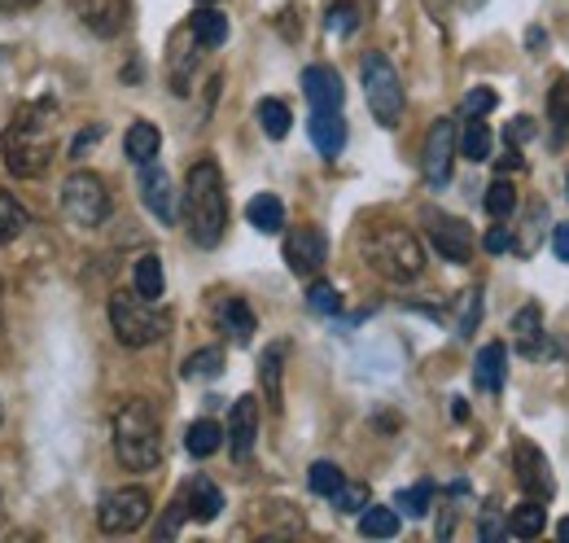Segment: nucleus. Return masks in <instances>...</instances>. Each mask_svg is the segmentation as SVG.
Segmentation results:
<instances>
[{"label":"nucleus","mask_w":569,"mask_h":543,"mask_svg":"<svg viewBox=\"0 0 569 543\" xmlns=\"http://www.w3.org/2000/svg\"><path fill=\"white\" fill-rule=\"evenodd\" d=\"M360 27V10L351 5V0H338V5H329V32L334 36H351Z\"/></svg>","instance_id":"nucleus-42"},{"label":"nucleus","mask_w":569,"mask_h":543,"mask_svg":"<svg viewBox=\"0 0 569 543\" xmlns=\"http://www.w3.org/2000/svg\"><path fill=\"white\" fill-rule=\"evenodd\" d=\"M149 512H154V499L145 486H119V491L101 495L97 526H101V534H132L149 521Z\"/></svg>","instance_id":"nucleus-8"},{"label":"nucleus","mask_w":569,"mask_h":543,"mask_svg":"<svg viewBox=\"0 0 569 543\" xmlns=\"http://www.w3.org/2000/svg\"><path fill=\"white\" fill-rule=\"evenodd\" d=\"M180 210L189 224L193 245L215 250L223 241L228 228V193H223V171L215 158H197L184 176V193H180Z\"/></svg>","instance_id":"nucleus-1"},{"label":"nucleus","mask_w":569,"mask_h":543,"mask_svg":"<svg viewBox=\"0 0 569 543\" xmlns=\"http://www.w3.org/2000/svg\"><path fill=\"white\" fill-rule=\"evenodd\" d=\"M197 5H219V0H197Z\"/></svg>","instance_id":"nucleus-54"},{"label":"nucleus","mask_w":569,"mask_h":543,"mask_svg":"<svg viewBox=\"0 0 569 543\" xmlns=\"http://www.w3.org/2000/svg\"><path fill=\"white\" fill-rule=\"evenodd\" d=\"M451 162H456V123L451 119H434L425 149H421V176L429 189H443L451 180Z\"/></svg>","instance_id":"nucleus-11"},{"label":"nucleus","mask_w":569,"mask_h":543,"mask_svg":"<svg viewBox=\"0 0 569 543\" xmlns=\"http://www.w3.org/2000/svg\"><path fill=\"white\" fill-rule=\"evenodd\" d=\"M504 377H508V347H504V342H486V347L477 351V360H473V382H477V390L499 395V390H504Z\"/></svg>","instance_id":"nucleus-19"},{"label":"nucleus","mask_w":569,"mask_h":543,"mask_svg":"<svg viewBox=\"0 0 569 543\" xmlns=\"http://www.w3.org/2000/svg\"><path fill=\"white\" fill-rule=\"evenodd\" d=\"M245 219L258 228V232H280L284 228V202L276 193H254L250 206H245Z\"/></svg>","instance_id":"nucleus-28"},{"label":"nucleus","mask_w":569,"mask_h":543,"mask_svg":"<svg viewBox=\"0 0 569 543\" xmlns=\"http://www.w3.org/2000/svg\"><path fill=\"white\" fill-rule=\"evenodd\" d=\"M512 334H517V347H521V355H530V360H538V355H547V334H543V312L534 307V303H525L517 316H512Z\"/></svg>","instance_id":"nucleus-22"},{"label":"nucleus","mask_w":569,"mask_h":543,"mask_svg":"<svg viewBox=\"0 0 569 543\" xmlns=\"http://www.w3.org/2000/svg\"><path fill=\"white\" fill-rule=\"evenodd\" d=\"M189 32H193V40H197L202 49H219V45H228V19H223L215 5H197L193 19H189Z\"/></svg>","instance_id":"nucleus-24"},{"label":"nucleus","mask_w":569,"mask_h":543,"mask_svg":"<svg viewBox=\"0 0 569 543\" xmlns=\"http://www.w3.org/2000/svg\"><path fill=\"white\" fill-rule=\"evenodd\" d=\"M364 258L377 277L395 281V286H408L425 272V245L412 228L403 224H386V228H373L364 237Z\"/></svg>","instance_id":"nucleus-4"},{"label":"nucleus","mask_w":569,"mask_h":543,"mask_svg":"<svg viewBox=\"0 0 569 543\" xmlns=\"http://www.w3.org/2000/svg\"><path fill=\"white\" fill-rule=\"evenodd\" d=\"M495 88H473L469 97H464V119H486L491 110H495Z\"/></svg>","instance_id":"nucleus-43"},{"label":"nucleus","mask_w":569,"mask_h":543,"mask_svg":"<svg viewBox=\"0 0 569 543\" xmlns=\"http://www.w3.org/2000/svg\"><path fill=\"white\" fill-rule=\"evenodd\" d=\"M429 499H434V486H429V482H416V486H408V491L395 495V508H403L408 517H425V512H429Z\"/></svg>","instance_id":"nucleus-38"},{"label":"nucleus","mask_w":569,"mask_h":543,"mask_svg":"<svg viewBox=\"0 0 569 543\" xmlns=\"http://www.w3.org/2000/svg\"><path fill=\"white\" fill-rule=\"evenodd\" d=\"M106 316H110L114 338H119L123 347H132V351L154 347V342H162V334H167V316H162L149 299H141V294H123V290L110 294Z\"/></svg>","instance_id":"nucleus-5"},{"label":"nucleus","mask_w":569,"mask_h":543,"mask_svg":"<svg viewBox=\"0 0 569 543\" xmlns=\"http://www.w3.org/2000/svg\"><path fill=\"white\" fill-rule=\"evenodd\" d=\"M303 97H307L312 110H342V101H347L342 75L334 67H307L303 71Z\"/></svg>","instance_id":"nucleus-16"},{"label":"nucleus","mask_w":569,"mask_h":543,"mask_svg":"<svg viewBox=\"0 0 569 543\" xmlns=\"http://www.w3.org/2000/svg\"><path fill=\"white\" fill-rule=\"evenodd\" d=\"M325 258H329V241H325V232L316 224H299V228L284 232V263H290L294 277L312 281L325 267Z\"/></svg>","instance_id":"nucleus-9"},{"label":"nucleus","mask_w":569,"mask_h":543,"mask_svg":"<svg viewBox=\"0 0 569 543\" xmlns=\"http://www.w3.org/2000/svg\"><path fill=\"white\" fill-rule=\"evenodd\" d=\"M219 329H223L237 347H245V342L254 338L258 321H254V312H250L245 299H223V303H219Z\"/></svg>","instance_id":"nucleus-23"},{"label":"nucleus","mask_w":569,"mask_h":543,"mask_svg":"<svg viewBox=\"0 0 569 543\" xmlns=\"http://www.w3.org/2000/svg\"><path fill=\"white\" fill-rule=\"evenodd\" d=\"M223 438H228L232 460H250V456H254V443H258V399H254V395H241V399L232 403V417H228Z\"/></svg>","instance_id":"nucleus-15"},{"label":"nucleus","mask_w":569,"mask_h":543,"mask_svg":"<svg viewBox=\"0 0 569 543\" xmlns=\"http://www.w3.org/2000/svg\"><path fill=\"white\" fill-rule=\"evenodd\" d=\"M180 499H184V512H189L193 521H215V517L223 512V491H219L210 478H193V482L180 491Z\"/></svg>","instance_id":"nucleus-20"},{"label":"nucleus","mask_w":569,"mask_h":543,"mask_svg":"<svg viewBox=\"0 0 569 543\" xmlns=\"http://www.w3.org/2000/svg\"><path fill=\"white\" fill-rule=\"evenodd\" d=\"M27 228H32V210H27L10 189H0V245L19 241Z\"/></svg>","instance_id":"nucleus-26"},{"label":"nucleus","mask_w":569,"mask_h":543,"mask_svg":"<svg viewBox=\"0 0 569 543\" xmlns=\"http://www.w3.org/2000/svg\"><path fill=\"white\" fill-rule=\"evenodd\" d=\"M0 329H5V286H0Z\"/></svg>","instance_id":"nucleus-52"},{"label":"nucleus","mask_w":569,"mask_h":543,"mask_svg":"<svg viewBox=\"0 0 569 543\" xmlns=\"http://www.w3.org/2000/svg\"><path fill=\"white\" fill-rule=\"evenodd\" d=\"M425 228H429V241L434 250L447 258V263H469L473 258V228L456 215H443V210H425Z\"/></svg>","instance_id":"nucleus-13"},{"label":"nucleus","mask_w":569,"mask_h":543,"mask_svg":"<svg viewBox=\"0 0 569 543\" xmlns=\"http://www.w3.org/2000/svg\"><path fill=\"white\" fill-rule=\"evenodd\" d=\"M543 530H547V508H543V499H525V504H517V508L508 512V534L534 539V534H543Z\"/></svg>","instance_id":"nucleus-29"},{"label":"nucleus","mask_w":569,"mask_h":543,"mask_svg":"<svg viewBox=\"0 0 569 543\" xmlns=\"http://www.w3.org/2000/svg\"><path fill=\"white\" fill-rule=\"evenodd\" d=\"M307 132H312V145L325 158H338L347 149V119H342V110H312Z\"/></svg>","instance_id":"nucleus-17"},{"label":"nucleus","mask_w":569,"mask_h":543,"mask_svg":"<svg viewBox=\"0 0 569 543\" xmlns=\"http://www.w3.org/2000/svg\"><path fill=\"white\" fill-rule=\"evenodd\" d=\"M517 167H525V158H521V154H517V149L508 145V154L499 158V171H517Z\"/></svg>","instance_id":"nucleus-50"},{"label":"nucleus","mask_w":569,"mask_h":543,"mask_svg":"<svg viewBox=\"0 0 569 543\" xmlns=\"http://www.w3.org/2000/svg\"><path fill=\"white\" fill-rule=\"evenodd\" d=\"M477 534H482L486 543H495V539H504V534H508V521H499L495 512H482V521H477Z\"/></svg>","instance_id":"nucleus-47"},{"label":"nucleus","mask_w":569,"mask_h":543,"mask_svg":"<svg viewBox=\"0 0 569 543\" xmlns=\"http://www.w3.org/2000/svg\"><path fill=\"white\" fill-rule=\"evenodd\" d=\"M504 141H508L512 149H521L525 141H534V119H525V114H521V119H512V123L504 128Z\"/></svg>","instance_id":"nucleus-44"},{"label":"nucleus","mask_w":569,"mask_h":543,"mask_svg":"<svg viewBox=\"0 0 569 543\" xmlns=\"http://www.w3.org/2000/svg\"><path fill=\"white\" fill-rule=\"evenodd\" d=\"M141 202L158 224H175L180 219V193L167 176V167H158V158L141 162Z\"/></svg>","instance_id":"nucleus-12"},{"label":"nucleus","mask_w":569,"mask_h":543,"mask_svg":"<svg viewBox=\"0 0 569 543\" xmlns=\"http://www.w3.org/2000/svg\"><path fill=\"white\" fill-rule=\"evenodd\" d=\"M360 534L368 539H395L399 534V508H386V504H373L360 512Z\"/></svg>","instance_id":"nucleus-34"},{"label":"nucleus","mask_w":569,"mask_h":543,"mask_svg":"<svg viewBox=\"0 0 569 543\" xmlns=\"http://www.w3.org/2000/svg\"><path fill=\"white\" fill-rule=\"evenodd\" d=\"M342 482H347V473H342L334 460H316V464H312V473H307V486H312V495H325V499H329V495H334Z\"/></svg>","instance_id":"nucleus-37"},{"label":"nucleus","mask_w":569,"mask_h":543,"mask_svg":"<svg viewBox=\"0 0 569 543\" xmlns=\"http://www.w3.org/2000/svg\"><path fill=\"white\" fill-rule=\"evenodd\" d=\"M360 80H364V101H368L373 119H377L382 128H399L408 97H403V80H399V71H395V62H390L386 53H364Z\"/></svg>","instance_id":"nucleus-6"},{"label":"nucleus","mask_w":569,"mask_h":543,"mask_svg":"<svg viewBox=\"0 0 569 543\" xmlns=\"http://www.w3.org/2000/svg\"><path fill=\"white\" fill-rule=\"evenodd\" d=\"M547 145L552 149L569 145V75H556L547 88Z\"/></svg>","instance_id":"nucleus-18"},{"label":"nucleus","mask_w":569,"mask_h":543,"mask_svg":"<svg viewBox=\"0 0 569 543\" xmlns=\"http://www.w3.org/2000/svg\"><path fill=\"white\" fill-rule=\"evenodd\" d=\"M193 49H202L193 36H189V27L171 40V58H167V71H171V88H175V97H189V84H193V67H197V53Z\"/></svg>","instance_id":"nucleus-21"},{"label":"nucleus","mask_w":569,"mask_h":543,"mask_svg":"<svg viewBox=\"0 0 569 543\" xmlns=\"http://www.w3.org/2000/svg\"><path fill=\"white\" fill-rule=\"evenodd\" d=\"M53 149H58V136H53V123L40 114V110H19L14 123L0 136V158H5V171L19 176V180H36L49 171L53 162Z\"/></svg>","instance_id":"nucleus-2"},{"label":"nucleus","mask_w":569,"mask_h":543,"mask_svg":"<svg viewBox=\"0 0 569 543\" xmlns=\"http://www.w3.org/2000/svg\"><path fill=\"white\" fill-rule=\"evenodd\" d=\"M189 512H184V499L175 495L171 499V508H167V517H162V526H158V539H175V530H180V521H184Z\"/></svg>","instance_id":"nucleus-45"},{"label":"nucleus","mask_w":569,"mask_h":543,"mask_svg":"<svg viewBox=\"0 0 569 543\" xmlns=\"http://www.w3.org/2000/svg\"><path fill=\"white\" fill-rule=\"evenodd\" d=\"M184 447H189V456H193V460L215 456V451L223 447V425H215V421H193V425H189V434H184Z\"/></svg>","instance_id":"nucleus-33"},{"label":"nucleus","mask_w":569,"mask_h":543,"mask_svg":"<svg viewBox=\"0 0 569 543\" xmlns=\"http://www.w3.org/2000/svg\"><path fill=\"white\" fill-rule=\"evenodd\" d=\"M504 250H512V232L508 228H491L486 232V254H504Z\"/></svg>","instance_id":"nucleus-48"},{"label":"nucleus","mask_w":569,"mask_h":543,"mask_svg":"<svg viewBox=\"0 0 569 543\" xmlns=\"http://www.w3.org/2000/svg\"><path fill=\"white\" fill-rule=\"evenodd\" d=\"M123 149H128V158L141 167V162H149V158H158V149H162V132L154 128V123H145V119H136L132 128H128V136H123Z\"/></svg>","instance_id":"nucleus-27"},{"label":"nucleus","mask_w":569,"mask_h":543,"mask_svg":"<svg viewBox=\"0 0 569 543\" xmlns=\"http://www.w3.org/2000/svg\"><path fill=\"white\" fill-rule=\"evenodd\" d=\"M512 469H517V486L530 495V499H552L556 495V478H552V464L547 456L538 451V443L530 438H517L512 443Z\"/></svg>","instance_id":"nucleus-10"},{"label":"nucleus","mask_w":569,"mask_h":543,"mask_svg":"<svg viewBox=\"0 0 569 543\" xmlns=\"http://www.w3.org/2000/svg\"><path fill=\"white\" fill-rule=\"evenodd\" d=\"M62 210L75 228H101L110 219V193L97 171H71L62 180Z\"/></svg>","instance_id":"nucleus-7"},{"label":"nucleus","mask_w":569,"mask_h":543,"mask_svg":"<svg viewBox=\"0 0 569 543\" xmlns=\"http://www.w3.org/2000/svg\"><path fill=\"white\" fill-rule=\"evenodd\" d=\"M477 321H482V290H469V294L460 299V325H456V334H460V338H473V334H477Z\"/></svg>","instance_id":"nucleus-41"},{"label":"nucleus","mask_w":569,"mask_h":543,"mask_svg":"<svg viewBox=\"0 0 569 543\" xmlns=\"http://www.w3.org/2000/svg\"><path fill=\"white\" fill-rule=\"evenodd\" d=\"M71 10L101 40H114L128 27V0H71Z\"/></svg>","instance_id":"nucleus-14"},{"label":"nucleus","mask_w":569,"mask_h":543,"mask_svg":"<svg viewBox=\"0 0 569 543\" xmlns=\"http://www.w3.org/2000/svg\"><path fill=\"white\" fill-rule=\"evenodd\" d=\"M556 534H560V539H569V517H565V521L556 526Z\"/></svg>","instance_id":"nucleus-53"},{"label":"nucleus","mask_w":569,"mask_h":543,"mask_svg":"<svg viewBox=\"0 0 569 543\" xmlns=\"http://www.w3.org/2000/svg\"><path fill=\"white\" fill-rule=\"evenodd\" d=\"M329 499H334L338 512H364V508H368V486H364V482H342Z\"/></svg>","instance_id":"nucleus-40"},{"label":"nucleus","mask_w":569,"mask_h":543,"mask_svg":"<svg viewBox=\"0 0 569 543\" xmlns=\"http://www.w3.org/2000/svg\"><path fill=\"white\" fill-rule=\"evenodd\" d=\"M32 5H40V0H0V10H5V14H19V10H32Z\"/></svg>","instance_id":"nucleus-51"},{"label":"nucleus","mask_w":569,"mask_h":543,"mask_svg":"<svg viewBox=\"0 0 569 543\" xmlns=\"http://www.w3.org/2000/svg\"><path fill=\"white\" fill-rule=\"evenodd\" d=\"M132 286H136V294L149 299V303L162 299V290H167V272H162V258H158V254H141V258L132 263Z\"/></svg>","instance_id":"nucleus-25"},{"label":"nucleus","mask_w":569,"mask_h":543,"mask_svg":"<svg viewBox=\"0 0 569 543\" xmlns=\"http://www.w3.org/2000/svg\"><path fill=\"white\" fill-rule=\"evenodd\" d=\"M280 369H284V342L267 347L263 360H258V382H263V395L276 412H280Z\"/></svg>","instance_id":"nucleus-32"},{"label":"nucleus","mask_w":569,"mask_h":543,"mask_svg":"<svg viewBox=\"0 0 569 543\" xmlns=\"http://www.w3.org/2000/svg\"><path fill=\"white\" fill-rule=\"evenodd\" d=\"M101 136H106V128H101V123H93V128H84V132L75 136V145H71V158H84V154H88V149H93V145H97Z\"/></svg>","instance_id":"nucleus-46"},{"label":"nucleus","mask_w":569,"mask_h":543,"mask_svg":"<svg viewBox=\"0 0 569 543\" xmlns=\"http://www.w3.org/2000/svg\"><path fill=\"white\" fill-rule=\"evenodd\" d=\"M114 456L132 473H149L162 460V421L149 408V399H128L114 412Z\"/></svg>","instance_id":"nucleus-3"},{"label":"nucleus","mask_w":569,"mask_h":543,"mask_svg":"<svg viewBox=\"0 0 569 543\" xmlns=\"http://www.w3.org/2000/svg\"><path fill=\"white\" fill-rule=\"evenodd\" d=\"M307 307H312L316 316H338L342 294H338L329 281H312V290H307Z\"/></svg>","instance_id":"nucleus-39"},{"label":"nucleus","mask_w":569,"mask_h":543,"mask_svg":"<svg viewBox=\"0 0 569 543\" xmlns=\"http://www.w3.org/2000/svg\"><path fill=\"white\" fill-rule=\"evenodd\" d=\"M180 373H184V382H215L223 373V351L219 347H202V351H193L184 360Z\"/></svg>","instance_id":"nucleus-35"},{"label":"nucleus","mask_w":569,"mask_h":543,"mask_svg":"<svg viewBox=\"0 0 569 543\" xmlns=\"http://www.w3.org/2000/svg\"><path fill=\"white\" fill-rule=\"evenodd\" d=\"M254 119H258L263 136H271V141H284V136H290V123H294L290 106L276 101V97H263V101H258V110H254Z\"/></svg>","instance_id":"nucleus-30"},{"label":"nucleus","mask_w":569,"mask_h":543,"mask_svg":"<svg viewBox=\"0 0 569 543\" xmlns=\"http://www.w3.org/2000/svg\"><path fill=\"white\" fill-rule=\"evenodd\" d=\"M552 250H556L560 263H569V224H556V228H552Z\"/></svg>","instance_id":"nucleus-49"},{"label":"nucleus","mask_w":569,"mask_h":543,"mask_svg":"<svg viewBox=\"0 0 569 543\" xmlns=\"http://www.w3.org/2000/svg\"><path fill=\"white\" fill-rule=\"evenodd\" d=\"M456 149L469 162H486L491 158V128H486V119H469L464 132H456Z\"/></svg>","instance_id":"nucleus-31"},{"label":"nucleus","mask_w":569,"mask_h":543,"mask_svg":"<svg viewBox=\"0 0 569 543\" xmlns=\"http://www.w3.org/2000/svg\"><path fill=\"white\" fill-rule=\"evenodd\" d=\"M482 206H486V215H491V219H508V215L517 210V189H512L508 180H495V184L486 189Z\"/></svg>","instance_id":"nucleus-36"}]
</instances>
